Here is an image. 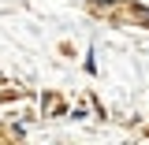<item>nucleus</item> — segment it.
<instances>
[{"instance_id": "nucleus-1", "label": "nucleus", "mask_w": 149, "mask_h": 145, "mask_svg": "<svg viewBox=\"0 0 149 145\" xmlns=\"http://www.w3.org/2000/svg\"><path fill=\"white\" fill-rule=\"evenodd\" d=\"M41 112H45V115H67V104H63L56 93H45V97H41Z\"/></svg>"}, {"instance_id": "nucleus-2", "label": "nucleus", "mask_w": 149, "mask_h": 145, "mask_svg": "<svg viewBox=\"0 0 149 145\" xmlns=\"http://www.w3.org/2000/svg\"><path fill=\"white\" fill-rule=\"evenodd\" d=\"M127 11H130V19H134V22H149V8H138V4H130Z\"/></svg>"}]
</instances>
